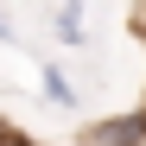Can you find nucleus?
Wrapping results in <instances>:
<instances>
[{"label":"nucleus","mask_w":146,"mask_h":146,"mask_svg":"<svg viewBox=\"0 0 146 146\" xmlns=\"http://www.w3.org/2000/svg\"><path fill=\"white\" fill-rule=\"evenodd\" d=\"M76 146H146V108H133V114H108V121H89Z\"/></svg>","instance_id":"obj_1"},{"label":"nucleus","mask_w":146,"mask_h":146,"mask_svg":"<svg viewBox=\"0 0 146 146\" xmlns=\"http://www.w3.org/2000/svg\"><path fill=\"white\" fill-rule=\"evenodd\" d=\"M38 83H44V102H57V108H76V83H70L57 64H44V76H38Z\"/></svg>","instance_id":"obj_2"},{"label":"nucleus","mask_w":146,"mask_h":146,"mask_svg":"<svg viewBox=\"0 0 146 146\" xmlns=\"http://www.w3.org/2000/svg\"><path fill=\"white\" fill-rule=\"evenodd\" d=\"M51 32H57V44H83V38H89V32H83V13H64V7H57V26H51Z\"/></svg>","instance_id":"obj_3"},{"label":"nucleus","mask_w":146,"mask_h":146,"mask_svg":"<svg viewBox=\"0 0 146 146\" xmlns=\"http://www.w3.org/2000/svg\"><path fill=\"white\" fill-rule=\"evenodd\" d=\"M0 38H7V44H13V38H19V32H13V19H7V13H0Z\"/></svg>","instance_id":"obj_4"}]
</instances>
